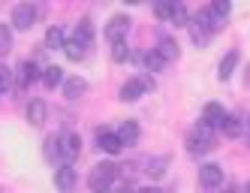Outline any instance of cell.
Masks as SVG:
<instances>
[{
  "mask_svg": "<svg viewBox=\"0 0 250 193\" xmlns=\"http://www.w3.org/2000/svg\"><path fill=\"white\" fill-rule=\"evenodd\" d=\"M42 82H45V87H61V85H63V69L55 66V64L45 66V69H42Z\"/></svg>",
  "mask_w": 250,
  "mask_h": 193,
  "instance_id": "cell-21",
  "label": "cell"
},
{
  "mask_svg": "<svg viewBox=\"0 0 250 193\" xmlns=\"http://www.w3.org/2000/svg\"><path fill=\"white\" fill-rule=\"evenodd\" d=\"M121 178V166H115V163H97L94 169H91V187L100 193V190H109V187H115V181Z\"/></svg>",
  "mask_w": 250,
  "mask_h": 193,
  "instance_id": "cell-2",
  "label": "cell"
},
{
  "mask_svg": "<svg viewBox=\"0 0 250 193\" xmlns=\"http://www.w3.org/2000/svg\"><path fill=\"white\" fill-rule=\"evenodd\" d=\"M73 40H76V43H82L84 48H94V24L87 21V19H82V21L76 24V33H73Z\"/></svg>",
  "mask_w": 250,
  "mask_h": 193,
  "instance_id": "cell-16",
  "label": "cell"
},
{
  "mask_svg": "<svg viewBox=\"0 0 250 193\" xmlns=\"http://www.w3.org/2000/svg\"><path fill=\"white\" fill-rule=\"evenodd\" d=\"M169 21H172V24H178V27H187V24H190V12H187L184 6H175Z\"/></svg>",
  "mask_w": 250,
  "mask_h": 193,
  "instance_id": "cell-27",
  "label": "cell"
},
{
  "mask_svg": "<svg viewBox=\"0 0 250 193\" xmlns=\"http://www.w3.org/2000/svg\"><path fill=\"white\" fill-rule=\"evenodd\" d=\"M223 118H226V112H223L220 103H205V109H202V124H205V127L217 130V127L223 124Z\"/></svg>",
  "mask_w": 250,
  "mask_h": 193,
  "instance_id": "cell-9",
  "label": "cell"
},
{
  "mask_svg": "<svg viewBox=\"0 0 250 193\" xmlns=\"http://www.w3.org/2000/svg\"><path fill=\"white\" fill-rule=\"evenodd\" d=\"M199 184L202 190H214L223 184V166L220 163H202L199 166Z\"/></svg>",
  "mask_w": 250,
  "mask_h": 193,
  "instance_id": "cell-7",
  "label": "cell"
},
{
  "mask_svg": "<svg viewBox=\"0 0 250 193\" xmlns=\"http://www.w3.org/2000/svg\"><path fill=\"white\" fill-rule=\"evenodd\" d=\"M136 193H160L157 187H142V190H136Z\"/></svg>",
  "mask_w": 250,
  "mask_h": 193,
  "instance_id": "cell-31",
  "label": "cell"
},
{
  "mask_svg": "<svg viewBox=\"0 0 250 193\" xmlns=\"http://www.w3.org/2000/svg\"><path fill=\"white\" fill-rule=\"evenodd\" d=\"M151 87H154V82H151L148 76L139 73V76H133V79H127V82L121 85V100H124V103H136L142 94H148Z\"/></svg>",
  "mask_w": 250,
  "mask_h": 193,
  "instance_id": "cell-3",
  "label": "cell"
},
{
  "mask_svg": "<svg viewBox=\"0 0 250 193\" xmlns=\"http://www.w3.org/2000/svg\"><path fill=\"white\" fill-rule=\"evenodd\" d=\"M45 115H48V109H45L42 100H30L27 103V121H30L33 127H40L42 121H45Z\"/></svg>",
  "mask_w": 250,
  "mask_h": 193,
  "instance_id": "cell-18",
  "label": "cell"
},
{
  "mask_svg": "<svg viewBox=\"0 0 250 193\" xmlns=\"http://www.w3.org/2000/svg\"><path fill=\"white\" fill-rule=\"evenodd\" d=\"M6 87H12V69L0 66V91H6Z\"/></svg>",
  "mask_w": 250,
  "mask_h": 193,
  "instance_id": "cell-29",
  "label": "cell"
},
{
  "mask_svg": "<svg viewBox=\"0 0 250 193\" xmlns=\"http://www.w3.org/2000/svg\"><path fill=\"white\" fill-rule=\"evenodd\" d=\"M37 79H42V69L33 64V61H24L19 69H15V87H27V85H33Z\"/></svg>",
  "mask_w": 250,
  "mask_h": 193,
  "instance_id": "cell-8",
  "label": "cell"
},
{
  "mask_svg": "<svg viewBox=\"0 0 250 193\" xmlns=\"http://www.w3.org/2000/svg\"><path fill=\"white\" fill-rule=\"evenodd\" d=\"M42 151H45L48 160H61V136H48L45 145H42Z\"/></svg>",
  "mask_w": 250,
  "mask_h": 193,
  "instance_id": "cell-24",
  "label": "cell"
},
{
  "mask_svg": "<svg viewBox=\"0 0 250 193\" xmlns=\"http://www.w3.org/2000/svg\"><path fill=\"white\" fill-rule=\"evenodd\" d=\"M247 142H250V118H247Z\"/></svg>",
  "mask_w": 250,
  "mask_h": 193,
  "instance_id": "cell-33",
  "label": "cell"
},
{
  "mask_svg": "<svg viewBox=\"0 0 250 193\" xmlns=\"http://www.w3.org/2000/svg\"><path fill=\"white\" fill-rule=\"evenodd\" d=\"M211 148H214V130L205 127L202 121H199V124H193L190 133H187V151H190L193 157H202V154H208Z\"/></svg>",
  "mask_w": 250,
  "mask_h": 193,
  "instance_id": "cell-1",
  "label": "cell"
},
{
  "mask_svg": "<svg viewBox=\"0 0 250 193\" xmlns=\"http://www.w3.org/2000/svg\"><path fill=\"white\" fill-rule=\"evenodd\" d=\"M12 51V27L0 24V55H9Z\"/></svg>",
  "mask_w": 250,
  "mask_h": 193,
  "instance_id": "cell-25",
  "label": "cell"
},
{
  "mask_svg": "<svg viewBox=\"0 0 250 193\" xmlns=\"http://www.w3.org/2000/svg\"><path fill=\"white\" fill-rule=\"evenodd\" d=\"M100 193H109V190H100Z\"/></svg>",
  "mask_w": 250,
  "mask_h": 193,
  "instance_id": "cell-35",
  "label": "cell"
},
{
  "mask_svg": "<svg viewBox=\"0 0 250 193\" xmlns=\"http://www.w3.org/2000/svg\"><path fill=\"white\" fill-rule=\"evenodd\" d=\"M220 130H223V136H229V139H238L241 130H244V124H241V118H238V115H226V118H223V124H220Z\"/></svg>",
  "mask_w": 250,
  "mask_h": 193,
  "instance_id": "cell-19",
  "label": "cell"
},
{
  "mask_svg": "<svg viewBox=\"0 0 250 193\" xmlns=\"http://www.w3.org/2000/svg\"><path fill=\"white\" fill-rule=\"evenodd\" d=\"M73 184H76V169L73 166H61L55 172V187L61 193H69V190H73Z\"/></svg>",
  "mask_w": 250,
  "mask_h": 193,
  "instance_id": "cell-15",
  "label": "cell"
},
{
  "mask_svg": "<svg viewBox=\"0 0 250 193\" xmlns=\"http://www.w3.org/2000/svg\"><path fill=\"white\" fill-rule=\"evenodd\" d=\"M127 30H130V15L118 12V15H112V19L105 21V40H109V43H121L124 37H127Z\"/></svg>",
  "mask_w": 250,
  "mask_h": 193,
  "instance_id": "cell-6",
  "label": "cell"
},
{
  "mask_svg": "<svg viewBox=\"0 0 250 193\" xmlns=\"http://www.w3.org/2000/svg\"><path fill=\"white\" fill-rule=\"evenodd\" d=\"M63 55H66L69 61H84V55H87V48H84L82 43H76L73 37H66V45H63Z\"/></svg>",
  "mask_w": 250,
  "mask_h": 193,
  "instance_id": "cell-23",
  "label": "cell"
},
{
  "mask_svg": "<svg viewBox=\"0 0 250 193\" xmlns=\"http://www.w3.org/2000/svg\"><path fill=\"white\" fill-rule=\"evenodd\" d=\"M142 64L148 66V73H163V66H166V61L160 58L154 48H151V51H142Z\"/></svg>",
  "mask_w": 250,
  "mask_h": 193,
  "instance_id": "cell-22",
  "label": "cell"
},
{
  "mask_svg": "<svg viewBox=\"0 0 250 193\" xmlns=\"http://www.w3.org/2000/svg\"><path fill=\"white\" fill-rule=\"evenodd\" d=\"M63 45H66V30L61 24H51L45 30V48L48 51H63Z\"/></svg>",
  "mask_w": 250,
  "mask_h": 193,
  "instance_id": "cell-11",
  "label": "cell"
},
{
  "mask_svg": "<svg viewBox=\"0 0 250 193\" xmlns=\"http://www.w3.org/2000/svg\"><path fill=\"white\" fill-rule=\"evenodd\" d=\"M145 166H148V169H145V172H148V178H154V181H157V178H163V175H166L169 157H151Z\"/></svg>",
  "mask_w": 250,
  "mask_h": 193,
  "instance_id": "cell-20",
  "label": "cell"
},
{
  "mask_svg": "<svg viewBox=\"0 0 250 193\" xmlns=\"http://www.w3.org/2000/svg\"><path fill=\"white\" fill-rule=\"evenodd\" d=\"M97 145H100V151H105V154H118V151L124 148L121 139H118V133H112V130H100Z\"/></svg>",
  "mask_w": 250,
  "mask_h": 193,
  "instance_id": "cell-14",
  "label": "cell"
},
{
  "mask_svg": "<svg viewBox=\"0 0 250 193\" xmlns=\"http://www.w3.org/2000/svg\"><path fill=\"white\" fill-rule=\"evenodd\" d=\"M223 193H241V190H238V187H235V184H232V187H226V190H223Z\"/></svg>",
  "mask_w": 250,
  "mask_h": 193,
  "instance_id": "cell-32",
  "label": "cell"
},
{
  "mask_svg": "<svg viewBox=\"0 0 250 193\" xmlns=\"http://www.w3.org/2000/svg\"><path fill=\"white\" fill-rule=\"evenodd\" d=\"M241 193H250V181H247V187H244V190H241Z\"/></svg>",
  "mask_w": 250,
  "mask_h": 193,
  "instance_id": "cell-34",
  "label": "cell"
},
{
  "mask_svg": "<svg viewBox=\"0 0 250 193\" xmlns=\"http://www.w3.org/2000/svg\"><path fill=\"white\" fill-rule=\"evenodd\" d=\"M238 51H226L223 55V61H220V66H217V79L220 82H229L232 79V73H235V66H238Z\"/></svg>",
  "mask_w": 250,
  "mask_h": 193,
  "instance_id": "cell-13",
  "label": "cell"
},
{
  "mask_svg": "<svg viewBox=\"0 0 250 193\" xmlns=\"http://www.w3.org/2000/svg\"><path fill=\"white\" fill-rule=\"evenodd\" d=\"M208 9H211L214 15H217V19H220V21H223V19H226V15H229V3H214V6H208Z\"/></svg>",
  "mask_w": 250,
  "mask_h": 193,
  "instance_id": "cell-30",
  "label": "cell"
},
{
  "mask_svg": "<svg viewBox=\"0 0 250 193\" xmlns=\"http://www.w3.org/2000/svg\"><path fill=\"white\" fill-rule=\"evenodd\" d=\"M154 51H157V55L169 64V61H178V51H181V48H178V43H175L172 37H160V43H157V48H154Z\"/></svg>",
  "mask_w": 250,
  "mask_h": 193,
  "instance_id": "cell-17",
  "label": "cell"
},
{
  "mask_svg": "<svg viewBox=\"0 0 250 193\" xmlns=\"http://www.w3.org/2000/svg\"><path fill=\"white\" fill-rule=\"evenodd\" d=\"M79 154H82L79 133H61V163L69 166L73 160H79Z\"/></svg>",
  "mask_w": 250,
  "mask_h": 193,
  "instance_id": "cell-4",
  "label": "cell"
},
{
  "mask_svg": "<svg viewBox=\"0 0 250 193\" xmlns=\"http://www.w3.org/2000/svg\"><path fill=\"white\" fill-rule=\"evenodd\" d=\"M115 133H118V139H121V145H124V148L139 145V124H136V121H124V124H121Z\"/></svg>",
  "mask_w": 250,
  "mask_h": 193,
  "instance_id": "cell-12",
  "label": "cell"
},
{
  "mask_svg": "<svg viewBox=\"0 0 250 193\" xmlns=\"http://www.w3.org/2000/svg\"><path fill=\"white\" fill-rule=\"evenodd\" d=\"M127 58H130V45L124 43V40H121V43H112V61H115V64H124Z\"/></svg>",
  "mask_w": 250,
  "mask_h": 193,
  "instance_id": "cell-26",
  "label": "cell"
},
{
  "mask_svg": "<svg viewBox=\"0 0 250 193\" xmlns=\"http://www.w3.org/2000/svg\"><path fill=\"white\" fill-rule=\"evenodd\" d=\"M172 9H175L172 3H157V6H154V15H157V19H163V21H166V19H172Z\"/></svg>",
  "mask_w": 250,
  "mask_h": 193,
  "instance_id": "cell-28",
  "label": "cell"
},
{
  "mask_svg": "<svg viewBox=\"0 0 250 193\" xmlns=\"http://www.w3.org/2000/svg\"><path fill=\"white\" fill-rule=\"evenodd\" d=\"M0 94H3V91H0Z\"/></svg>",
  "mask_w": 250,
  "mask_h": 193,
  "instance_id": "cell-36",
  "label": "cell"
},
{
  "mask_svg": "<svg viewBox=\"0 0 250 193\" xmlns=\"http://www.w3.org/2000/svg\"><path fill=\"white\" fill-rule=\"evenodd\" d=\"M37 15L40 9L37 6H30V3H19L12 9V27H19V30H30L33 24H37Z\"/></svg>",
  "mask_w": 250,
  "mask_h": 193,
  "instance_id": "cell-5",
  "label": "cell"
},
{
  "mask_svg": "<svg viewBox=\"0 0 250 193\" xmlns=\"http://www.w3.org/2000/svg\"><path fill=\"white\" fill-rule=\"evenodd\" d=\"M61 87H63V97H66V100H82V97L87 94V82H84L82 76H69Z\"/></svg>",
  "mask_w": 250,
  "mask_h": 193,
  "instance_id": "cell-10",
  "label": "cell"
}]
</instances>
